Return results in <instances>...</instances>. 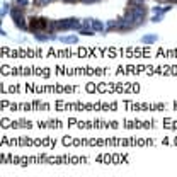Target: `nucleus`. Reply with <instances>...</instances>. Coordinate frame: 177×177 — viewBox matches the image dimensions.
Wrapping results in <instances>:
<instances>
[{"mask_svg": "<svg viewBox=\"0 0 177 177\" xmlns=\"http://www.w3.org/2000/svg\"><path fill=\"white\" fill-rule=\"evenodd\" d=\"M29 26H31V29L41 31V29H46V27H48V20H46V19H31Z\"/></svg>", "mask_w": 177, "mask_h": 177, "instance_id": "obj_1", "label": "nucleus"}, {"mask_svg": "<svg viewBox=\"0 0 177 177\" xmlns=\"http://www.w3.org/2000/svg\"><path fill=\"white\" fill-rule=\"evenodd\" d=\"M172 2H176V0H172Z\"/></svg>", "mask_w": 177, "mask_h": 177, "instance_id": "obj_2", "label": "nucleus"}]
</instances>
